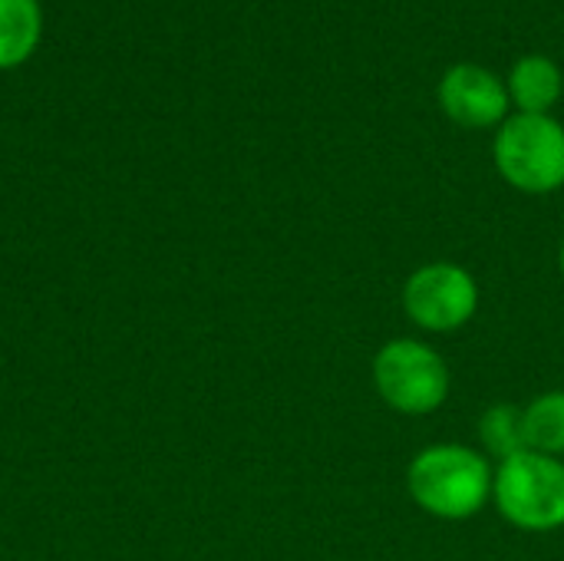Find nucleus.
<instances>
[{
  "mask_svg": "<svg viewBox=\"0 0 564 561\" xmlns=\"http://www.w3.org/2000/svg\"><path fill=\"white\" fill-rule=\"evenodd\" d=\"M492 476L486 453L459 443H436L413 456L406 489L423 513L443 522H463L479 516L492 499Z\"/></svg>",
  "mask_w": 564,
  "mask_h": 561,
  "instance_id": "nucleus-1",
  "label": "nucleus"
},
{
  "mask_svg": "<svg viewBox=\"0 0 564 561\" xmlns=\"http://www.w3.org/2000/svg\"><path fill=\"white\" fill-rule=\"evenodd\" d=\"M492 499L506 522L522 532H555L564 526V463L545 453H519L499 463Z\"/></svg>",
  "mask_w": 564,
  "mask_h": 561,
  "instance_id": "nucleus-2",
  "label": "nucleus"
},
{
  "mask_svg": "<svg viewBox=\"0 0 564 561\" xmlns=\"http://www.w3.org/2000/svg\"><path fill=\"white\" fill-rule=\"evenodd\" d=\"M492 152L499 175L525 195H549L564 185V126L552 116L519 112L506 119Z\"/></svg>",
  "mask_w": 564,
  "mask_h": 561,
  "instance_id": "nucleus-3",
  "label": "nucleus"
},
{
  "mask_svg": "<svg viewBox=\"0 0 564 561\" xmlns=\"http://www.w3.org/2000/svg\"><path fill=\"white\" fill-rule=\"evenodd\" d=\"M373 387L390 410L426 417L449 397V367L430 344L397 337L373 357Z\"/></svg>",
  "mask_w": 564,
  "mask_h": 561,
  "instance_id": "nucleus-4",
  "label": "nucleus"
},
{
  "mask_svg": "<svg viewBox=\"0 0 564 561\" xmlns=\"http://www.w3.org/2000/svg\"><path fill=\"white\" fill-rule=\"evenodd\" d=\"M403 311L416 327L430 334H453L476 317L479 284L463 265H423L403 284Z\"/></svg>",
  "mask_w": 564,
  "mask_h": 561,
  "instance_id": "nucleus-5",
  "label": "nucleus"
},
{
  "mask_svg": "<svg viewBox=\"0 0 564 561\" xmlns=\"http://www.w3.org/2000/svg\"><path fill=\"white\" fill-rule=\"evenodd\" d=\"M509 86L476 63H456L440 83L443 112L466 129H489L509 119Z\"/></svg>",
  "mask_w": 564,
  "mask_h": 561,
  "instance_id": "nucleus-6",
  "label": "nucleus"
},
{
  "mask_svg": "<svg viewBox=\"0 0 564 561\" xmlns=\"http://www.w3.org/2000/svg\"><path fill=\"white\" fill-rule=\"evenodd\" d=\"M562 96V69L549 56H522L512 66L509 76V99L519 106V112L529 116H549V109Z\"/></svg>",
  "mask_w": 564,
  "mask_h": 561,
  "instance_id": "nucleus-7",
  "label": "nucleus"
},
{
  "mask_svg": "<svg viewBox=\"0 0 564 561\" xmlns=\"http://www.w3.org/2000/svg\"><path fill=\"white\" fill-rule=\"evenodd\" d=\"M40 0H0V69L20 66L40 43Z\"/></svg>",
  "mask_w": 564,
  "mask_h": 561,
  "instance_id": "nucleus-8",
  "label": "nucleus"
},
{
  "mask_svg": "<svg viewBox=\"0 0 564 561\" xmlns=\"http://www.w3.org/2000/svg\"><path fill=\"white\" fill-rule=\"evenodd\" d=\"M522 427H525V446L532 453L564 456V390H549L535 397L529 407H522Z\"/></svg>",
  "mask_w": 564,
  "mask_h": 561,
  "instance_id": "nucleus-9",
  "label": "nucleus"
},
{
  "mask_svg": "<svg viewBox=\"0 0 564 561\" xmlns=\"http://www.w3.org/2000/svg\"><path fill=\"white\" fill-rule=\"evenodd\" d=\"M479 443L489 456L499 463L525 453V427H522V407L512 403H496L482 413L479 420Z\"/></svg>",
  "mask_w": 564,
  "mask_h": 561,
  "instance_id": "nucleus-10",
  "label": "nucleus"
},
{
  "mask_svg": "<svg viewBox=\"0 0 564 561\" xmlns=\"http://www.w3.org/2000/svg\"><path fill=\"white\" fill-rule=\"evenodd\" d=\"M558 261H562V278H564V241H562V255H558Z\"/></svg>",
  "mask_w": 564,
  "mask_h": 561,
  "instance_id": "nucleus-11",
  "label": "nucleus"
}]
</instances>
